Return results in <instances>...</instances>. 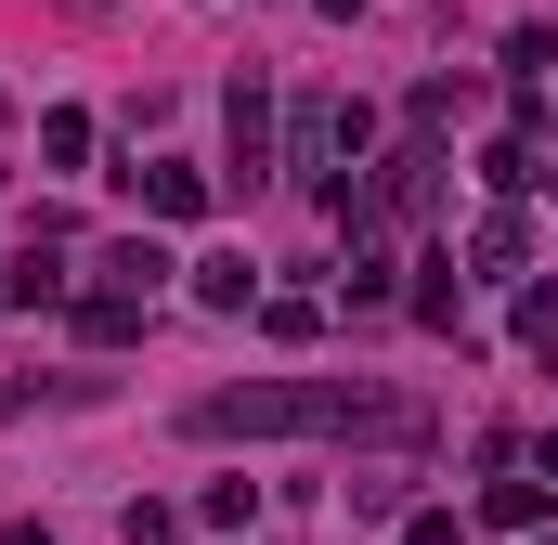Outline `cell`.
Listing matches in <instances>:
<instances>
[{"label": "cell", "instance_id": "cell-1", "mask_svg": "<svg viewBox=\"0 0 558 545\" xmlns=\"http://www.w3.org/2000/svg\"><path fill=\"white\" fill-rule=\"evenodd\" d=\"M195 441H428V403L390 377H247V390H195Z\"/></svg>", "mask_w": 558, "mask_h": 545}, {"label": "cell", "instance_id": "cell-2", "mask_svg": "<svg viewBox=\"0 0 558 545\" xmlns=\"http://www.w3.org/2000/svg\"><path fill=\"white\" fill-rule=\"evenodd\" d=\"M221 131H234V182L260 195V182H274V92L234 78V92H221Z\"/></svg>", "mask_w": 558, "mask_h": 545}, {"label": "cell", "instance_id": "cell-3", "mask_svg": "<svg viewBox=\"0 0 558 545\" xmlns=\"http://www.w3.org/2000/svg\"><path fill=\"white\" fill-rule=\"evenodd\" d=\"M338 156H351V143H338V105H299V131H286V169H299L325 208H338Z\"/></svg>", "mask_w": 558, "mask_h": 545}, {"label": "cell", "instance_id": "cell-4", "mask_svg": "<svg viewBox=\"0 0 558 545\" xmlns=\"http://www.w3.org/2000/svg\"><path fill=\"white\" fill-rule=\"evenodd\" d=\"M131 182H143V208H156V221H208V169L156 156V169H131Z\"/></svg>", "mask_w": 558, "mask_h": 545}, {"label": "cell", "instance_id": "cell-5", "mask_svg": "<svg viewBox=\"0 0 558 545\" xmlns=\"http://www.w3.org/2000/svg\"><path fill=\"white\" fill-rule=\"evenodd\" d=\"M105 286H118V299H156V286H169V247H156V234H118V247H105Z\"/></svg>", "mask_w": 558, "mask_h": 545}, {"label": "cell", "instance_id": "cell-6", "mask_svg": "<svg viewBox=\"0 0 558 545\" xmlns=\"http://www.w3.org/2000/svg\"><path fill=\"white\" fill-rule=\"evenodd\" d=\"M78 338H92V351H131V338H143V299L92 286V299H78Z\"/></svg>", "mask_w": 558, "mask_h": 545}, {"label": "cell", "instance_id": "cell-7", "mask_svg": "<svg viewBox=\"0 0 558 545\" xmlns=\"http://www.w3.org/2000/svg\"><path fill=\"white\" fill-rule=\"evenodd\" d=\"M468 261H481V272H520V261H533V221H520V208H494V221L468 234Z\"/></svg>", "mask_w": 558, "mask_h": 545}, {"label": "cell", "instance_id": "cell-8", "mask_svg": "<svg viewBox=\"0 0 558 545\" xmlns=\"http://www.w3.org/2000/svg\"><path fill=\"white\" fill-rule=\"evenodd\" d=\"M195 299H208V312H247V299H260V272L234 261V247H208V261H195Z\"/></svg>", "mask_w": 558, "mask_h": 545}, {"label": "cell", "instance_id": "cell-9", "mask_svg": "<svg viewBox=\"0 0 558 545\" xmlns=\"http://www.w3.org/2000/svg\"><path fill=\"white\" fill-rule=\"evenodd\" d=\"M481 520H494V533H533V520H546V481H494Z\"/></svg>", "mask_w": 558, "mask_h": 545}, {"label": "cell", "instance_id": "cell-10", "mask_svg": "<svg viewBox=\"0 0 558 545\" xmlns=\"http://www.w3.org/2000/svg\"><path fill=\"white\" fill-rule=\"evenodd\" d=\"M39 156H52V169H78V156H92V118H78V105H52V118H39Z\"/></svg>", "mask_w": 558, "mask_h": 545}, {"label": "cell", "instance_id": "cell-11", "mask_svg": "<svg viewBox=\"0 0 558 545\" xmlns=\"http://www.w3.org/2000/svg\"><path fill=\"white\" fill-rule=\"evenodd\" d=\"M454 312H468V286H454V247H441V261H428V286H416V325H454Z\"/></svg>", "mask_w": 558, "mask_h": 545}, {"label": "cell", "instance_id": "cell-12", "mask_svg": "<svg viewBox=\"0 0 558 545\" xmlns=\"http://www.w3.org/2000/svg\"><path fill=\"white\" fill-rule=\"evenodd\" d=\"M520 351H533V364H558V286H533V299H520Z\"/></svg>", "mask_w": 558, "mask_h": 545}, {"label": "cell", "instance_id": "cell-13", "mask_svg": "<svg viewBox=\"0 0 558 545\" xmlns=\"http://www.w3.org/2000/svg\"><path fill=\"white\" fill-rule=\"evenodd\" d=\"M481 182H494V195H520V182H546V156H533V143H494V156H481Z\"/></svg>", "mask_w": 558, "mask_h": 545}, {"label": "cell", "instance_id": "cell-14", "mask_svg": "<svg viewBox=\"0 0 558 545\" xmlns=\"http://www.w3.org/2000/svg\"><path fill=\"white\" fill-rule=\"evenodd\" d=\"M260 520V481H208V533H247Z\"/></svg>", "mask_w": 558, "mask_h": 545}, {"label": "cell", "instance_id": "cell-15", "mask_svg": "<svg viewBox=\"0 0 558 545\" xmlns=\"http://www.w3.org/2000/svg\"><path fill=\"white\" fill-rule=\"evenodd\" d=\"M403 545H468V533H454V520H441V507H428V520H403Z\"/></svg>", "mask_w": 558, "mask_h": 545}, {"label": "cell", "instance_id": "cell-16", "mask_svg": "<svg viewBox=\"0 0 558 545\" xmlns=\"http://www.w3.org/2000/svg\"><path fill=\"white\" fill-rule=\"evenodd\" d=\"M533 468H546V481H558V428H546V441H533Z\"/></svg>", "mask_w": 558, "mask_h": 545}, {"label": "cell", "instance_id": "cell-17", "mask_svg": "<svg viewBox=\"0 0 558 545\" xmlns=\"http://www.w3.org/2000/svg\"><path fill=\"white\" fill-rule=\"evenodd\" d=\"M546 182H558V169H546Z\"/></svg>", "mask_w": 558, "mask_h": 545}]
</instances>
